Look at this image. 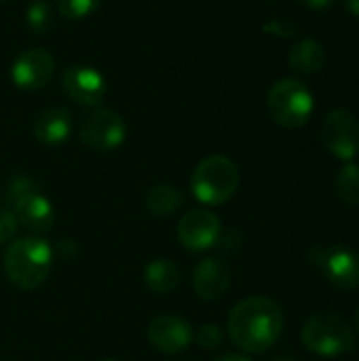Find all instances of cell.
<instances>
[{
  "mask_svg": "<svg viewBox=\"0 0 359 361\" xmlns=\"http://www.w3.org/2000/svg\"><path fill=\"white\" fill-rule=\"evenodd\" d=\"M61 89L76 104L97 106L106 93V80L99 70L85 63H74L63 72Z\"/></svg>",
  "mask_w": 359,
  "mask_h": 361,
  "instance_id": "cell-12",
  "label": "cell"
},
{
  "mask_svg": "<svg viewBox=\"0 0 359 361\" xmlns=\"http://www.w3.org/2000/svg\"><path fill=\"white\" fill-rule=\"evenodd\" d=\"M322 142L326 150L351 163L359 154V121L345 108H334L322 123Z\"/></svg>",
  "mask_w": 359,
  "mask_h": 361,
  "instance_id": "cell-8",
  "label": "cell"
},
{
  "mask_svg": "<svg viewBox=\"0 0 359 361\" xmlns=\"http://www.w3.org/2000/svg\"><path fill=\"white\" fill-rule=\"evenodd\" d=\"M99 6V0H57V8L68 19H85Z\"/></svg>",
  "mask_w": 359,
  "mask_h": 361,
  "instance_id": "cell-20",
  "label": "cell"
},
{
  "mask_svg": "<svg viewBox=\"0 0 359 361\" xmlns=\"http://www.w3.org/2000/svg\"><path fill=\"white\" fill-rule=\"evenodd\" d=\"M0 2H4V0H0Z\"/></svg>",
  "mask_w": 359,
  "mask_h": 361,
  "instance_id": "cell-30",
  "label": "cell"
},
{
  "mask_svg": "<svg viewBox=\"0 0 359 361\" xmlns=\"http://www.w3.org/2000/svg\"><path fill=\"white\" fill-rule=\"evenodd\" d=\"M216 361H250V360H248V357H243V355H233V353H229V355L218 357Z\"/></svg>",
  "mask_w": 359,
  "mask_h": 361,
  "instance_id": "cell-26",
  "label": "cell"
},
{
  "mask_svg": "<svg viewBox=\"0 0 359 361\" xmlns=\"http://www.w3.org/2000/svg\"><path fill=\"white\" fill-rule=\"evenodd\" d=\"M72 121L63 108H47L34 121V135L44 146H59L68 140Z\"/></svg>",
  "mask_w": 359,
  "mask_h": 361,
  "instance_id": "cell-15",
  "label": "cell"
},
{
  "mask_svg": "<svg viewBox=\"0 0 359 361\" xmlns=\"http://www.w3.org/2000/svg\"><path fill=\"white\" fill-rule=\"evenodd\" d=\"M53 269V250L44 239L23 237L4 252V273L19 290L40 288Z\"/></svg>",
  "mask_w": 359,
  "mask_h": 361,
  "instance_id": "cell-2",
  "label": "cell"
},
{
  "mask_svg": "<svg viewBox=\"0 0 359 361\" xmlns=\"http://www.w3.org/2000/svg\"><path fill=\"white\" fill-rule=\"evenodd\" d=\"M231 341L248 353H267L281 336L284 311L281 307L264 296H250L235 305L229 315Z\"/></svg>",
  "mask_w": 359,
  "mask_h": 361,
  "instance_id": "cell-1",
  "label": "cell"
},
{
  "mask_svg": "<svg viewBox=\"0 0 359 361\" xmlns=\"http://www.w3.org/2000/svg\"><path fill=\"white\" fill-rule=\"evenodd\" d=\"M184 203V195L180 188L171 184H157L148 190L146 195V207L152 216L165 218L176 214Z\"/></svg>",
  "mask_w": 359,
  "mask_h": 361,
  "instance_id": "cell-18",
  "label": "cell"
},
{
  "mask_svg": "<svg viewBox=\"0 0 359 361\" xmlns=\"http://www.w3.org/2000/svg\"><path fill=\"white\" fill-rule=\"evenodd\" d=\"M326 47L315 40V38H303L298 40L292 49H290V55H288V63L290 68L296 72V74H315L324 68L326 63Z\"/></svg>",
  "mask_w": 359,
  "mask_h": 361,
  "instance_id": "cell-16",
  "label": "cell"
},
{
  "mask_svg": "<svg viewBox=\"0 0 359 361\" xmlns=\"http://www.w3.org/2000/svg\"><path fill=\"white\" fill-rule=\"evenodd\" d=\"M298 2L303 6L311 8V11H324V8H328V6L334 4V0H298Z\"/></svg>",
  "mask_w": 359,
  "mask_h": 361,
  "instance_id": "cell-24",
  "label": "cell"
},
{
  "mask_svg": "<svg viewBox=\"0 0 359 361\" xmlns=\"http://www.w3.org/2000/svg\"><path fill=\"white\" fill-rule=\"evenodd\" d=\"M190 188L201 203L222 205L239 188V169L229 157L212 154L195 167Z\"/></svg>",
  "mask_w": 359,
  "mask_h": 361,
  "instance_id": "cell-3",
  "label": "cell"
},
{
  "mask_svg": "<svg viewBox=\"0 0 359 361\" xmlns=\"http://www.w3.org/2000/svg\"><path fill=\"white\" fill-rule=\"evenodd\" d=\"M193 288L199 298L214 302L220 300L231 288V269L220 258H205L193 273Z\"/></svg>",
  "mask_w": 359,
  "mask_h": 361,
  "instance_id": "cell-14",
  "label": "cell"
},
{
  "mask_svg": "<svg viewBox=\"0 0 359 361\" xmlns=\"http://www.w3.org/2000/svg\"><path fill=\"white\" fill-rule=\"evenodd\" d=\"M17 233V220L8 209H0V245L11 241Z\"/></svg>",
  "mask_w": 359,
  "mask_h": 361,
  "instance_id": "cell-23",
  "label": "cell"
},
{
  "mask_svg": "<svg viewBox=\"0 0 359 361\" xmlns=\"http://www.w3.org/2000/svg\"><path fill=\"white\" fill-rule=\"evenodd\" d=\"M148 343L165 355H178L190 347L193 326L176 315L154 317L148 326Z\"/></svg>",
  "mask_w": 359,
  "mask_h": 361,
  "instance_id": "cell-13",
  "label": "cell"
},
{
  "mask_svg": "<svg viewBox=\"0 0 359 361\" xmlns=\"http://www.w3.org/2000/svg\"><path fill=\"white\" fill-rule=\"evenodd\" d=\"M271 361H296L294 357H273Z\"/></svg>",
  "mask_w": 359,
  "mask_h": 361,
  "instance_id": "cell-27",
  "label": "cell"
},
{
  "mask_svg": "<svg viewBox=\"0 0 359 361\" xmlns=\"http://www.w3.org/2000/svg\"><path fill=\"white\" fill-rule=\"evenodd\" d=\"M355 322H358V328H359V307H358V311H355Z\"/></svg>",
  "mask_w": 359,
  "mask_h": 361,
  "instance_id": "cell-28",
  "label": "cell"
},
{
  "mask_svg": "<svg viewBox=\"0 0 359 361\" xmlns=\"http://www.w3.org/2000/svg\"><path fill=\"white\" fill-rule=\"evenodd\" d=\"M127 127L121 114L108 108H97L83 118L80 140L95 152H110L125 142Z\"/></svg>",
  "mask_w": 359,
  "mask_h": 361,
  "instance_id": "cell-9",
  "label": "cell"
},
{
  "mask_svg": "<svg viewBox=\"0 0 359 361\" xmlns=\"http://www.w3.org/2000/svg\"><path fill=\"white\" fill-rule=\"evenodd\" d=\"M180 279H182L180 269L169 258H157L144 271L146 286L152 292H157V294H169V292H174L178 288Z\"/></svg>",
  "mask_w": 359,
  "mask_h": 361,
  "instance_id": "cell-17",
  "label": "cell"
},
{
  "mask_svg": "<svg viewBox=\"0 0 359 361\" xmlns=\"http://www.w3.org/2000/svg\"><path fill=\"white\" fill-rule=\"evenodd\" d=\"M8 212L15 216L17 224L34 233H47L55 222V209L51 201L36 190L34 182L25 176H17L11 180L6 190Z\"/></svg>",
  "mask_w": 359,
  "mask_h": 361,
  "instance_id": "cell-6",
  "label": "cell"
},
{
  "mask_svg": "<svg viewBox=\"0 0 359 361\" xmlns=\"http://www.w3.org/2000/svg\"><path fill=\"white\" fill-rule=\"evenodd\" d=\"M55 72V57L44 49H28L19 53L11 68L13 82L23 91L42 89Z\"/></svg>",
  "mask_w": 359,
  "mask_h": 361,
  "instance_id": "cell-11",
  "label": "cell"
},
{
  "mask_svg": "<svg viewBox=\"0 0 359 361\" xmlns=\"http://www.w3.org/2000/svg\"><path fill=\"white\" fill-rule=\"evenodd\" d=\"M334 190L339 199L347 205L359 207V165L347 163L334 180Z\"/></svg>",
  "mask_w": 359,
  "mask_h": 361,
  "instance_id": "cell-19",
  "label": "cell"
},
{
  "mask_svg": "<svg viewBox=\"0 0 359 361\" xmlns=\"http://www.w3.org/2000/svg\"><path fill=\"white\" fill-rule=\"evenodd\" d=\"M102 361H116V360H102Z\"/></svg>",
  "mask_w": 359,
  "mask_h": 361,
  "instance_id": "cell-29",
  "label": "cell"
},
{
  "mask_svg": "<svg viewBox=\"0 0 359 361\" xmlns=\"http://www.w3.org/2000/svg\"><path fill=\"white\" fill-rule=\"evenodd\" d=\"M220 218L209 209H190L178 224V239L190 252H205L220 239Z\"/></svg>",
  "mask_w": 359,
  "mask_h": 361,
  "instance_id": "cell-10",
  "label": "cell"
},
{
  "mask_svg": "<svg viewBox=\"0 0 359 361\" xmlns=\"http://www.w3.org/2000/svg\"><path fill=\"white\" fill-rule=\"evenodd\" d=\"M343 4L353 17H359V0H343Z\"/></svg>",
  "mask_w": 359,
  "mask_h": 361,
  "instance_id": "cell-25",
  "label": "cell"
},
{
  "mask_svg": "<svg viewBox=\"0 0 359 361\" xmlns=\"http://www.w3.org/2000/svg\"><path fill=\"white\" fill-rule=\"evenodd\" d=\"M28 25L34 32H47L53 25V13H51V8L42 0H36L28 8Z\"/></svg>",
  "mask_w": 359,
  "mask_h": 361,
  "instance_id": "cell-21",
  "label": "cell"
},
{
  "mask_svg": "<svg viewBox=\"0 0 359 361\" xmlns=\"http://www.w3.org/2000/svg\"><path fill=\"white\" fill-rule=\"evenodd\" d=\"M309 262L317 264L326 279L339 290H358L359 288V256L343 245L324 247L313 245L309 250Z\"/></svg>",
  "mask_w": 359,
  "mask_h": 361,
  "instance_id": "cell-7",
  "label": "cell"
},
{
  "mask_svg": "<svg viewBox=\"0 0 359 361\" xmlns=\"http://www.w3.org/2000/svg\"><path fill=\"white\" fill-rule=\"evenodd\" d=\"M267 108L277 125L286 129H296L311 118L315 99L305 82H300L298 78H284L271 87Z\"/></svg>",
  "mask_w": 359,
  "mask_h": 361,
  "instance_id": "cell-5",
  "label": "cell"
},
{
  "mask_svg": "<svg viewBox=\"0 0 359 361\" xmlns=\"http://www.w3.org/2000/svg\"><path fill=\"white\" fill-rule=\"evenodd\" d=\"M300 338L305 349L320 357L345 355L355 347V334L349 324L332 313H320L307 319Z\"/></svg>",
  "mask_w": 359,
  "mask_h": 361,
  "instance_id": "cell-4",
  "label": "cell"
},
{
  "mask_svg": "<svg viewBox=\"0 0 359 361\" xmlns=\"http://www.w3.org/2000/svg\"><path fill=\"white\" fill-rule=\"evenodd\" d=\"M222 341H224V334H222L220 326H216V324H205L197 332V343L201 349H207V351L218 349L222 345Z\"/></svg>",
  "mask_w": 359,
  "mask_h": 361,
  "instance_id": "cell-22",
  "label": "cell"
}]
</instances>
